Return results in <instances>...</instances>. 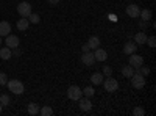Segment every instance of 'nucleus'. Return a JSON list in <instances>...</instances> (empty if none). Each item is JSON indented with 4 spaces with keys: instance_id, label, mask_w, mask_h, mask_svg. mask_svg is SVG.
Listing matches in <instances>:
<instances>
[{
    "instance_id": "obj_5",
    "label": "nucleus",
    "mask_w": 156,
    "mask_h": 116,
    "mask_svg": "<svg viewBox=\"0 0 156 116\" xmlns=\"http://www.w3.org/2000/svg\"><path fill=\"white\" fill-rule=\"evenodd\" d=\"M17 13L20 14V17H28L31 14V5L28 2H20L17 5Z\"/></svg>"
},
{
    "instance_id": "obj_35",
    "label": "nucleus",
    "mask_w": 156,
    "mask_h": 116,
    "mask_svg": "<svg viewBox=\"0 0 156 116\" xmlns=\"http://www.w3.org/2000/svg\"><path fill=\"white\" fill-rule=\"evenodd\" d=\"M2 108H3V105H2V104H0V113H2Z\"/></svg>"
},
{
    "instance_id": "obj_4",
    "label": "nucleus",
    "mask_w": 156,
    "mask_h": 116,
    "mask_svg": "<svg viewBox=\"0 0 156 116\" xmlns=\"http://www.w3.org/2000/svg\"><path fill=\"white\" fill-rule=\"evenodd\" d=\"M67 97H69L70 100H78L80 97H83L81 88H80V86H76V85H72V86L67 89Z\"/></svg>"
},
{
    "instance_id": "obj_27",
    "label": "nucleus",
    "mask_w": 156,
    "mask_h": 116,
    "mask_svg": "<svg viewBox=\"0 0 156 116\" xmlns=\"http://www.w3.org/2000/svg\"><path fill=\"white\" fill-rule=\"evenodd\" d=\"M0 104H2L3 107H5V105H9V96H6V94H0Z\"/></svg>"
},
{
    "instance_id": "obj_34",
    "label": "nucleus",
    "mask_w": 156,
    "mask_h": 116,
    "mask_svg": "<svg viewBox=\"0 0 156 116\" xmlns=\"http://www.w3.org/2000/svg\"><path fill=\"white\" fill-rule=\"evenodd\" d=\"M139 27H140V28H145V27H147V24H145L144 21H142V22L139 24Z\"/></svg>"
},
{
    "instance_id": "obj_3",
    "label": "nucleus",
    "mask_w": 156,
    "mask_h": 116,
    "mask_svg": "<svg viewBox=\"0 0 156 116\" xmlns=\"http://www.w3.org/2000/svg\"><path fill=\"white\" fill-rule=\"evenodd\" d=\"M131 85H133L134 89H142V88L145 86V77L137 74V72H134L131 75Z\"/></svg>"
},
{
    "instance_id": "obj_14",
    "label": "nucleus",
    "mask_w": 156,
    "mask_h": 116,
    "mask_svg": "<svg viewBox=\"0 0 156 116\" xmlns=\"http://www.w3.org/2000/svg\"><path fill=\"white\" fill-rule=\"evenodd\" d=\"M87 46L90 47V50H95L100 47V38L98 36H90L89 41H87Z\"/></svg>"
},
{
    "instance_id": "obj_2",
    "label": "nucleus",
    "mask_w": 156,
    "mask_h": 116,
    "mask_svg": "<svg viewBox=\"0 0 156 116\" xmlns=\"http://www.w3.org/2000/svg\"><path fill=\"white\" fill-rule=\"evenodd\" d=\"M103 86H105V89L108 93H114L119 89V82H117L115 79H112V77H106V79H103Z\"/></svg>"
},
{
    "instance_id": "obj_24",
    "label": "nucleus",
    "mask_w": 156,
    "mask_h": 116,
    "mask_svg": "<svg viewBox=\"0 0 156 116\" xmlns=\"http://www.w3.org/2000/svg\"><path fill=\"white\" fill-rule=\"evenodd\" d=\"M27 19H28L30 24H39V22H41V17H39V14H36V13H31Z\"/></svg>"
},
{
    "instance_id": "obj_33",
    "label": "nucleus",
    "mask_w": 156,
    "mask_h": 116,
    "mask_svg": "<svg viewBox=\"0 0 156 116\" xmlns=\"http://www.w3.org/2000/svg\"><path fill=\"white\" fill-rule=\"evenodd\" d=\"M47 2H48L50 5H53V6H55V5H58V3H59V0H47Z\"/></svg>"
},
{
    "instance_id": "obj_26",
    "label": "nucleus",
    "mask_w": 156,
    "mask_h": 116,
    "mask_svg": "<svg viewBox=\"0 0 156 116\" xmlns=\"http://www.w3.org/2000/svg\"><path fill=\"white\" fill-rule=\"evenodd\" d=\"M147 114V111L142 108V107H134V110H133V116H145Z\"/></svg>"
},
{
    "instance_id": "obj_15",
    "label": "nucleus",
    "mask_w": 156,
    "mask_h": 116,
    "mask_svg": "<svg viewBox=\"0 0 156 116\" xmlns=\"http://www.w3.org/2000/svg\"><path fill=\"white\" fill-rule=\"evenodd\" d=\"M90 82H92V85H101L103 82V74L101 72H94L92 75H90Z\"/></svg>"
},
{
    "instance_id": "obj_22",
    "label": "nucleus",
    "mask_w": 156,
    "mask_h": 116,
    "mask_svg": "<svg viewBox=\"0 0 156 116\" xmlns=\"http://www.w3.org/2000/svg\"><path fill=\"white\" fill-rule=\"evenodd\" d=\"M39 114H42V116H51V114H53V110H51L48 105H44L42 108H39Z\"/></svg>"
},
{
    "instance_id": "obj_12",
    "label": "nucleus",
    "mask_w": 156,
    "mask_h": 116,
    "mask_svg": "<svg viewBox=\"0 0 156 116\" xmlns=\"http://www.w3.org/2000/svg\"><path fill=\"white\" fill-rule=\"evenodd\" d=\"M9 32H11V24L6 21L0 22V36H8Z\"/></svg>"
},
{
    "instance_id": "obj_9",
    "label": "nucleus",
    "mask_w": 156,
    "mask_h": 116,
    "mask_svg": "<svg viewBox=\"0 0 156 116\" xmlns=\"http://www.w3.org/2000/svg\"><path fill=\"white\" fill-rule=\"evenodd\" d=\"M136 50H137V44H136V43H133V41L125 43V46H123V54H125V55L136 54Z\"/></svg>"
},
{
    "instance_id": "obj_6",
    "label": "nucleus",
    "mask_w": 156,
    "mask_h": 116,
    "mask_svg": "<svg viewBox=\"0 0 156 116\" xmlns=\"http://www.w3.org/2000/svg\"><path fill=\"white\" fill-rule=\"evenodd\" d=\"M128 64H129V66H131V68L137 69L139 66H142V64H144V58H142L140 55L131 54V55H129V60H128Z\"/></svg>"
},
{
    "instance_id": "obj_31",
    "label": "nucleus",
    "mask_w": 156,
    "mask_h": 116,
    "mask_svg": "<svg viewBox=\"0 0 156 116\" xmlns=\"http://www.w3.org/2000/svg\"><path fill=\"white\" fill-rule=\"evenodd\" d=\"M11 54H12V57H20L22 55V50L19 47H14V49H11Z\"/></svg>"
},
{
    "instance_id": "obj_10",
    "label": "nucleus",
    "mask_w": 156,
    "mask_h": 116,
    "mask_svg": "<svg viewBox=\"0 0 156 116\" xmlns=\"http://www.w3.org/2000/svg\"><path fill=\"white\" fill-rule=\"evenodd\" d=\"M78 102H80V108L83 110V111H89L90 108H92V102L89 100V97H80L78 99Z\"/></svg>"
},
{
    "instance_id": "obj_25",
    "label": "nucleus",
    "mask_w": 156,
    "mask_h": 116,
    "mask_svg": "<svg viewBox=\"0 0 156 116\" xmlns=\"http://www.w3.org/2000/svg\"><path fill=\"white\" fill-rule=\"evenodd\" d=\"M136 72L140 74V75H144V77H147V75L150 74V68H145L144 64H142V66H139V68L136 69Z\"/></svg>"
},
{
    "instance_id": "obj_16",
    "label": "nucleus",
    "mask_w": 156,
    "mask_h": 116,
    "mask_svg": "<svg viewBox=\"0 0 156 116\" xmlns=\"http://www.w3.org/2000/svg\"><path fill=\"white\" fill-rule=\"evenodd\" d=\"M28 25H30L28 19H27V17H22V19H19V21H17V30L25 32V30H28Z\"/></svg>"
},
{
    "instance_id": "obj_13",
    "label": "nucleus",
    "mask_w": 156,
    "mask_h": 116,
    "mask_svg": "<svg viewBox=\"0 0 156 116\" xmlns=\"http://www.w3.org/2000/svg\"><path fill=\"white\" fill-rule=\"evenodd\" d=\"M94 57H95V61H105L108 58V54H106V50H103V49H95V52H94Z\"/></svg>"
},
{
    "instance_id": "obj_36",
    "label": "nucleus",
    "mask_w": 156,
    "mask_h": 116,
    "mask_svg": "<svg viewBox=\"0 0 156 116\" xmlns=\"http://www.w3.org/2000/svg\"><path fill=\"white\" fill-rule=\"evenodd\" d=\"M2 43H3V41H2V36H0V46H2Z\"/></svg>"
},
{
    "instance_id": "obj_20",
    "label": "nucleus",
    "mask_w": 156,
    "mask_h": 116,
    "mask_svg": "<svg viewBox=\"0 0 156 116\" xmlns=\"http://www.w3.org/2000/svg\"><path fill=\"white\" fill-rule=\"evenodd\" d=\"M11 57H12V54H11L9 47H2V49H0V58H2V60H9Z\"/></svg>"
},
{
    "instance_id": "obj_7",
    "label": "nucleus",
    "mask_w": 156,
    "mask_h": 116,
    "mask_svg": "<svg viewBox=\"0 0 156 116\" xmlns=\"http://www.w3.org/2000/svg\"><path fill=\"white\" fill-rule=\"evenodd\" d=\"M126 14H128V17L137 19V17H139V14H140V8H139L136 3L128 5V6H126Z\"/></svg>"
},
{
    "instance_id": "obj_11",
    "label": "nucleus",
    "mask_w": 156,
    "mask_h": 116,
    "mask_svg": "<svg viewBox=\"0 0 156 116\" xmlns=\"http://www.w3.org/2000/svg\"><path fill=\"white\" fill-rule=\"evenodd\" d=\"M81 61L86 64V66H92V64L95 63V57H94L92 52H86V54L81 55Z\"/></svg>"
},
{
    "instance_id": "obj_21",
    "label": "nucleus",
    "mask_w": 156,
    "mask_h": 116,
    "mask_svg": "<svg viewBox=\"0 0 156 116\" xmlns=\"http://www.w3.org/2000/svg\"><path fill=\"white\" fill-rule=\"evenodd\" d=\"M139 17L144 21V22H148V21L151 19V11H150V9H140Z\"/></svg>"
},
{
    "instance_id": "obj_17",
    "label": "nucleus",
    "mask_w": 156,
    "mask_h": 116,
    "mask_svg": "<svg viewBox=\"0 0 156 116\" xmlns=\"http://www.w3.org/2000/svg\"><path fill=\"white\" fill-rule=\"evenodd\" d=\"M134 74V68H131L129 64H125V66H122V75L126 77V79H131V75Z\"/></svg>"
},
{
    "instance_id": "obj_28",
    "label": "nucleus",
    "mask_w": 156,
    "mask_h": 116,
    "mask_svg": "<svg viewBox=\"0 0 156 116\" xmlns=\"http://www.w3.org/2000/svg\"><path fill=\"white\" fill-rule=\"evenodd\" d=\"M6 82H8V75H6L5 72H0V85L5 86V85H6Z\"/></svg>"
},
{
    "instance_id": "obj_30",
    "label": "nucleus",
    "mask_w": 156,
    "mask_h": 116,
    "mask_svg": "<svg viewBox=\"0 0 156 116\" xmlns=\"http://www.w3.org/2000/svg\"><path fill=\"white\" fill-rule=\"evenodd\" d=\"M103 75H106V77H111L112 75V68H109V66H105L103 68V72H101Z\"/></svg>"
},
{
    "instance_id": "obj_29",
    "label": "nucleus",
    "mask_w": 156,
    "mask_h": 116,
    "mask_svg": "<svg viewBox=\"0 0 156 116\" xmlns=\"http://www.w3.org/2000/svg\"><path fill=\"white\" fill-rule=\"evenodd\" d=\"M145 44H148L150 47H154V46H156V38H154V36H150V38H147Z\"/></svg>"
},
{
    "instance_id": "obj_18",
    "label": "nucleus",
    "mask_w": 156,
    "mask_h": 116,
    "mask_svg": "<svg viewBox=\"0 0 156 116\" xmlns=\"http://www.w3.org/2000/svg\"><path fill=\"white\" fill-rule=\"evenodd\" d=\"M27 111H28L30 116H36V114H39V105L34 104V102H31V104H28V107H27Z\"/></svg>"
},
{
    "instance_id": "obj_1",
    "label": "nucleus",
    "mask_w": 156,
    "mask_h": 116,
    "mask_svg": "<svg viewBox=\"0 0 156 116\" xmlns=\"http://www.w3.org/2000/svg\"><path fill=\"white\" fill-rule=\"evenodd\" d=\"M6 86L11 93H14V94H23L25 91V88H23V83L20 80H16V79H12L9 82H6Z\"/></svg>"
},
{
    "instance_id": "obj_32",
    "label": "nucleus",
    "mask_w": 156,
    "mask_h": 116,
    "mask_svg": "<svg viewBox=\"0 0 156 116\" xmlns=\"http://www.w3.org/2000/svg\"><path fill=\"white\" fill-rule=\"evenodd\" d=\"M81 52H83V54H86V52H90V47H89L87 44H83V47H81Z\"/></svg>"
},
{
    "instance_id": "obj_19",
    "label": "nucleus",
    "mask_w": 156,
    "mask_h": 116,
    "mask_svg": "<svg viewBox=\"0 0 156 116\" xmlns=\"http://www.w3.org/2000/svg\"><path fill=\"white\" fill-rule=\"evenodd\" d=\"M145 41H147V35L144 32H139V33L134 35V43L136 44H145Z\"/></svg>"
},
{
    "instance_id": "obj_23",
    "label": "nucleus",
    "mask_w": 156,
    "mask_h": 116,
    "mask_svg": "<svg viewBox=\"0 0 156 116\" xmlns=\"http://www.w3.org/2000/svg\"><path fill=\"white\" fill-rule=\"evenodd\" d=\"M81 91H83V94H84V97H92L94 94H95V89L92 88V86H86L84 89H81Z\"/></svg>"
},
{
    "instance_id": "obj_8",
    "label": "nucleus",
    "mask_w": 156,
    "mask_h": 116,
    "mask_svg": "<svg viewBox=\"0 0 156 116\" xmlns=\"http://www.w3.org/2000/svg\"><path fill=\"white\" fill-rule=\"evenodd\" d=\"M6 39H5V44H6V47H9V49H14V47H19V38L16 36V35H8V36H5Z\"/></svg>"
}]
</instances>
